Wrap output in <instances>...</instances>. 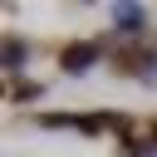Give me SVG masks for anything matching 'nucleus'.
<instances>
[{
  "instance_id": "nucleus-1",
  "label": "nucleus",
  "mask_w": 157,
  "mask_h": 157,
  "mask_svg": "<svg viewBox=\"0 0 157 157\" xmlns=\"http://www.w3.org/2000/svg\"><path fill=\"white\" fill-rule=\"evenodd\" d=\"M113 25L132 34V29H142V10L137 5H113Z\"/></svg>"
},
{
  "instance_id": "nucleus-2",
  "label": "nucleus",
  "mask_w": 157,
  "mask_h": 157,
  "mask_svg": "<svg viewBox=\"0 0 157 157\" xmlns=\"http://www.w3.org/2000/svg\"><path fill=\"white\" fill-rule=\"evenodd\" d=\"M93 59H98V49H88V44H78V49H74V54H69L64 64H69V69H88Z\"/></svg>"
},
{
  "instance_id": "nucleus-3",
  "label": "nucleus",
  "mask_w": 157,
  "mask_h": 157,
  "mask_svg": "<svg viewBox=\"0 0 157 157\" xmlns=\"http://www.w3.org/2000/svg\"><path fill=\"white\" fill-rule=\"evenodd\" d=\"M5 64H10V69H15V64H25V44H15V39H10V44H5Z\"/></svg>"
}]
</instances>
